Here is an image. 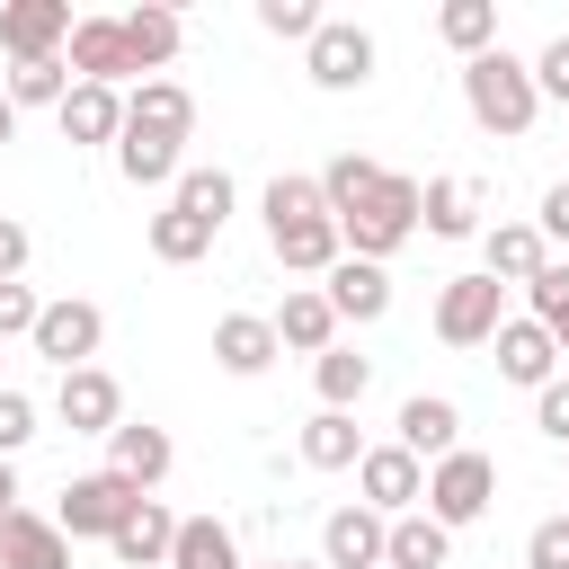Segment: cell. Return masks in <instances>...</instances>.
Returning <instances> with one entry per match:
<instances>
[{"label":"cell","instance_id":"6da1fadb","mask_svg":"<svg viewBox=\"0 0 569 569\" xmlns=\"http://www.w3.org/2000/svg\"><path fill=\"white\" fill-rule=\"evenodd\" d=\"M462 107H471V124H480V133H525L542 98H533V71H525L516 53H498V44H489V53H471V62H462Z\"/></svg>","mask_w":569,"mask_h":569},{"label":"cell","instance_id":"7a4b0ae2","mask_svg":"<svg viewBox=\"0 0 569 569\" xmlns=\"http://www.w3.org/2000/svg\"><path fill=\"white\" fill-rule=\"evenodd\" d=\"M409 231H418V178H400V169H382V178H373V196L338 213L347 258H373V267H382V258H391Z\"/></svg>","mask_w":569,"mask_h":569},{"label":"cell","instance_id":"3957f363","mask_svg":"<svg viewBox=\"0 0 569 569\" xmlns=\"http://www.w3.org/2000/svg\"><path fill=\"white\" fill-rule=\"evenodd\" d=\"M133 507H142L133 480H116V471H80V480H62L53 525H62V542H116V525H124Z\"/></svg>","mask_w":569,"mask_h":569},{"label":"cell","instance_id":"277c9868","mask_svg":"<svg viewBox=\"0 0 569 569\" xmlns=\"http://www.w3.org/2000/svg\"><path fill=\"white\" fill-rule=\"evenodd\" d=\"M489 498H498V462L489 453H471V445H453L436 471H427V516L453 533V525H480L489 516Z\"/></svg>","mask_w":569,"mask_h":569},{"label":"cell","instance_id":"5b68a950","mask_svg":"<svg viewBox=\"0 0 569 569\" xmlns=\"http://www.w3.org/2000/svg\"><path fill=\"white\" fill-rule=\"evenodd\" d=\"M498 320H507V284H498V276H453V284L436 293V338H445V347H489Z\"/></svg>","mask_w":569,"mask_h":569},{"label":"cell","instance_id":"8992f818","mask_svg":"<svg viewBox=\"0 0 569 569\" xmlns=\"http://www.w3.org/2000/svg\"><path fill=\"white\" fill-rule=\"evenodd\" d=\"M27 338H36V356H44V365L80 373V365L98 356V338H107V311H98V302H80V293H62V302H44V311H36V329H27Z\"/></svg>","mask_w":569,"mask_h":569},{"label":"cell","instance_id":"52a82bcc","mask_svg":"<svg viewBox=\"0 0 569 569\" xmlns=\"http://www.w3.org/2000/svg\"><path fill=\"white\" fill-rule=\"evenodd\" d=\"M302 71H311L320 89H365V80H373V36H365L356 18H320V36L302 44Z\"/></svg>","mask_w":569,"mask_h":569},{"label":"cell","instance_id":"ba28073f","mask_svg":"<svg viewBox=\"0 0 569 569\" xmlns=\"http://www.w3.org/2000/svg\"><path fill=\"white\" fill-rule=\"evenodd\" d=\"M0 44L9 62H53L71 44V0H0Z\"/></svg>","mask_w":569,"mask_h":569},{"label":"cell","instance_id":"9c48e42d","mask_svg":"<svg viewBox=\"0 0 569 569\" xmlns=\"http://www.w3.org/2000/svg\"><path fill=\"white\" fill-rule=\"evenodd\" d=\"M53 409H62L71 436H116V427H124V391H116V373H98V365L62 373V382H53Z\"/></svg>","mask_w":569,"mask_h":569},{"label":"cell","instance_id":"30bf717a","mask_svg":"<svg viewBox=\"0 0 569 569\" xmlns=\"http://www.w3.org/2000/svg\"><path fill=\"white\" fill-rule=\"evenodd\" d=\"M356 489H365V507H373V516H409V507L427 498V462H409L400 445H365Z\"/></svg>","mask_w":569,"mask_h":569},{"label":"cell","instance_id":"8fae6325","mask_svg":"<svg viewBox=\"0 0 569 569\" xmlns=\"http://www.w3.org/2000/svg\"><path fill=\"white\" fill-rule=\"evenodd\" d=\"M169 462H178V445H169V427H151V418H124V427L107 436V471H116V480H133L142 498L169 480Z\"/></svg>","mask_w":569,"mask_h":569},{"label":"cell","instance_id":"7c38bea8","mask_svg":"<svg viewBox=\"0 0 569 569\" xmlns=\"http://www.w3.org/2000/svg\"><path fill=\"white\" fill-rule=\"evenodd\" d=\"M382 533H391V516H373L365 498L338 507L320 525V569H382Z\"/></svg>","mask_w":569,"mask_h":569},{"label":"cell","instance_id":"4fadbf2b","mask_svg":"<svg viewBox=\"0 0 569 569\" xmlns=\"http://www.w3.org/2000/svg\"><path fill=\"white\" fill-rule=\"evenodd\" d=\"M71 80H98V89L133 80V53H124L116 18H71Z\"/></svg>","mask_w":569,"mask_h":569},{"label":"cell","instance_id":"5bb4252c","mask_svg":"<svg viewBox=\"0 0 569 569\" xmlns=\"http://www.w3.org/2000/svg\"><path fill=\"white\" fill-rule=\"evenodd\" d=\"M276 356H284V347H276L267 311H222V320H213V365H222V373L249 382V373H267Z\"/></svg>","mask_w":569,"mask_h":569},{"label":"cell","instance_id":"9a60e30c","mask_svg":"<svg viewBox=\"0 0 569 569\" xmlns=\"http://www.w3.org/2000/svg\"><path fill=\"white\" fill-rule=\"evenodd\" d=\"M453 445H462V409H453V400H436V391L400 400V453H409V462H445Z\"/></svg>","mask_w":569,"mask_h":569},{"label":"cell","instance_id":"2e32d148","mask_svg":"<svg viewBox=\"0 0 569 569\" xmlns=\"http://www.w3.org/2000/svg\"><path fill=\"white\" fill-rule=\"evenodd\" d=\"M320 293H329V311H338V320H356V329H365V320H382V311H391V276H382V267H373V258H338V267H329V284H320Z\"/></svg>","mask_w":569,"mask_h":569},{"label":"cell","instance_id":"e0dca14e","mask_svg":"<svg viewBox=\"0 0 569 569\" xmlns=\"http://www.w3.org/2000/svg\"><path fill=\"white\" fill-rule=\"evenodd\" d=\"M0 569H71V542L53 516H0Z\"/></svg>","mask_w":569,"mask_h":569},{"label":"cell","instance_id":"ac0fdd59","mask_svg":"<svg viewBox=\"0 0 569 569\" xmlns=\"http://www.w3.org/2000/svg\"><path fill=\"white\" fill-rule=\"evenodd\" d=\"M418 222L436 240H471L480 231V178H427L418 187Z\"/></svg>","mask_w":569,"mask_h":569},{"label":"cell","instance_id":"d6986e66","mask_svg":"<svg viewBox=\"0 0 569 569\" xmlns=\"http://www.w3.org/2000/svg\"><path fill=\"white\" fill-rule=\"evenodd\" d=\"M267 249H276L293 276H329V267L347 258V240H338V222H329V213H311V222H276V231H267Z\"/></svg>","mask_w":569,"mask_h":569},{"label":"cell","instance_id":"ffe728a7","mask_svg":"<svg viewBox=\"0 0 569 569\" xmlns=\"http://www.w3.org/2000/svg\"><path fill=\"white\" fill-rule=\"evenodd\" d=\"M489 347H498V373H507V382H525V391H542V382L560 373V347H551L533 320H498V338H489Z\"/></svg>","mask_w":569,"mask_h":569},{"label":"cell","instance_id":"44dd1931","mask_svg":"<svg viewBox=\"0 0 569 569\" xmlns=\"http://www.w3.org/2000/svg\"><path fill=\"white\" fill-rule=\"evenodd\" d=\"M169 542H178V516H169L160 498H142V507L116 525V542H107V551H116L124 569H169Z\"/></svg>","mask_w":569,"mask_h":569},{"label":"cell","instance_id":"7402d4cb","mask_svg":"<svg viewBox=\"0 0 569 569\" xmlns=\"http://www.w3.org/2000/svg\"><path fill=\"white\" fill-rule=\"evenodd\" d=\"M445 560H453V533H445L427 507L391 516V533H382V569H445Z\"/></svg>","mask_w":569,"mask_h":569},{"label":"cell","instance_id":"603a6c76","mask_svg":"<svg viewBox=\"0 0 569 569\" xmlns=\"http://www.w3.org/2000/svg\"><path fill=\"white\" fill-rule=\"evenodd\" d=\"M53 116H62V142H116L124 133V98L98 89V80H71V98Z\"/></svg>","mask_w":569,"mask_h":569},{"label":"cell","instance_id":"cb8c5ba5","mask_svg":"<svg viewBox=\"0 0 569 569\" xmlns=\"http://www.w3.org/2000/svg\"><path fill=\"white\" fill-rule=\"evenodd\" d=\"M124 124H133V133H169V142H187V133H196V98H187L178 80H142V89L124 98Z\"/></svg>","mask_w":569,"mask_h":569},{"label":"cell","instance_id":"d4e9b609","mask_svg":"<svg viewBox=\"0 0 569 569\" xmlns=\"http://www.w3.org/2000/svg\"><path fill=\"white\" fill-rule=\"evenodd\" d=\"M267 329H276V347H302V356H329L338 347L329 293H284V311H267Z\"/></svg>","mask_w":569,"mask_h":569},{"label":"cell","instance_id":"484cf974","mask_svg":"<svg viewBox=\"0 0 569 569\" xmlns=\"http://www.w3.org/2000/svg\"><path fill=\"white\" fill-rule=\"evenodd\" d=\"M116 169H124V187H178V169H187V151L169 142V133H116Z\"/></svg>","mask_w":569,"mask_h":569},{"label":"cell","instance_id":"4316f807","mask_svg":"<svg viewBox=\"0 0 569 569\" xmlns=\"http://www.w3.org/2000/svg\"><path fill=\"white\" fill-rule=\"evenodd\" d=\"M480 249H489V267H480V276H498V284H533V276L551 267V249H542V231H533V222H498Z\"/></svg>","mask_w":569,"mask_h":569},{"label":"cell","instance_id":"83f0119b","mask_svg":"<svg viewBox=\"0 0 569 569\" xmlns=\"http://www.w3.org/2000/svg\"><path fill=\"white\" fill-rule=\"evenodd\" d=\"M169 569H240V542H231V525H222V516H178Z\"/></svg>","mask_w":569,"mask_h":569},{"label":"cell","instance_id":"f1b7e54d","mask_svg":"<svg viewBox=\"0 0 569 569\" xmlns=\"http://www.w3.org/2000/svg\"><path fill=\"white\" fill-rule=\"evenodd\" d=\"M302 462H311V471H347V462H365L356 409H320V418L302 427Z\"/></svg>","mask_w":569,"mask_h":569},{"label":"cell","instance_id":"f546056e","mask_svg":"<svg viewBox=\"0 0 569 569\" xmlns=\"http://www.w3.org/2000/svg\"><path fill=\"white\" fill-rule=\"evenodd\" d=\"M436 36H445L462 62L489 53V44H498V0H445V9H436Z\"/></svg>","mask_w":569,"mask_h":569},{"label":"cell","instance_id":"4dcf8cb0","mask_svg":"<svg viewBox=\"0 0 569 569\" xmlns=\"http://www.w3.org/2000/svg\"><path fill=\"white\" fill-rule=\"evenodd\" d=\"M116 27H124V53H133V71H160V62L178 53V9H124Z\"/></svg>","mask_w":569,"mask_h":569},{"label":"cell","instance_id":"1f68e13d","mask_svg":"<svg viewBox=\"0 0 569 569\" xmlns=\"http://www.w3.org/2000/svg\"><path fill=\"white\" fill-rule=\"evenodd\" d=\"M204 249H213V222H196V213H178V204L151 213V258H160V267H196Z\"/></svg>","mask_w":569,"mask_h":569},{"label":"cell","instance_id":"d6a6232c","mask_svg":"<svg viewBox=\"0 0 569 569\" xmlns=\"http://www.w3.org/2000/svg\"><path fill=\"white\" fill-rule=\"evenodd\" d=\"M373 178H382V160H365V151H338V160L320 169V204H329V222H338L347 204H365V196H373Z\"/></svg>","mask_w":569,"mask_h":569},{"label":"cell","instance_id":"836d02e7","mask_svg":"<svg viewBox=\"0 0 569 569\" xmlns=\"http://www.w3.org/2000/svg\"><path fill=\"white\" fill-rule=\"evenodd\" d=\"M169 204L222 231V222H231V178H222V169H178V187H169Z\"/></svg>","mask_w":569,"mask_h":569},{"label":"cell","instance_id":"e575fe53","mask_svg":"<svg viewBox=\"0 0 569 569\" xmlns=\"http://www.w3.org/2000/svg\"><path fill=\"white\" fill-rule=\"evenodd\" d=\"M311 373H320V409H356V400H365V382H373V365H365L356 347H329Z\"/></svg>","mask_w":569,"mask_h":569},{"label":"cell","instance_id":"d590c367","mask_svg":"<svg viewBox=\"0 0 569 569\" xmlns=\"http://www.w3.org/2000/svg\"><path fill=\"white\" fill-rule=\"evenodd\" d=\"M62 98H71V62H62V53L9 71V107H62Z\"/></svg>","mask_w":569,"mask_h":569},{"label":"cell","instance_id":"8d00e7d4","mask_svg":"<svg viewBox=\"0 0 569 569\" xmlns=\"http://www.w3.org/2000/svg\"><path fill=\"white\" fill-rule=\"evenodd\" d=\"M311 213H329V204H320V178L276 169V178H267V231H276V222H311Z\"/></svg>","mask_w":569,"mask_h":569},{"label":"cell","instance_id":"74e56055","mask_svg":"<svg viewBox=\"0 0 569 569\" xmlns=\"http://www.w3.org/2000/svg\"><path fill=\"white\" fill-rule=\"evenodd\" d=\"M525 293H533V329H542V338L569 356V267H542Z\"/></svg>","mask_w":569,"mask_h":569},{"label":"cell","instance_id":"f35d334b","mask_svg":"<svg viewBox=\"0 0 569 569\" xmlns=\"http://www.w3.org/2000/svg\"><path fill=\"white\" fill-rule=\"evenodd\" d=\"M258 27H267V36H293V44H311V36H320V9H311V0H258Z\"/></svg>","mask_w":569,"mask_h":569},{"label":"cell","instance_id":"ab89813d","mask_svg":"<svg viewBox=\"0 0 569 569\" xmlns=\"http://www.w3.org/2000/svg\"><path fill=\"white\" fill-rule=\"evenodd\" d=\"M525 569H569V516H542L525 533Z\"/></svg>","mask_w":569,"mask_h":569},{"label":"cell","instance_id":"60d3db41","mask_svg":"<svg viewBox=\"0 0 569 569\" xmlns=\"http://www.w3.org/2000/svg\"><path fill=\"white\" fill-rule=\"evenodd\" d=\"M525 71H533V98H560V107H569V36H551Z\"/></svg>","mask_w":569,"mask_h":569},{"label":"cell","instance_id":"b9f144b4","mask_svg":"<svg viewBox=\"0 0 569 569\" xmlns=\"http://www.w3.org/2000/svg\"><path fill=\"white\" fill-rule=\"evenodd\" d=\"M533 427H542L551 445H569V373H551V382L533 391Z\"/></svg>","mask_w":569,"mask_h":569},{"label":"cell","instance_id":"7bdbcfd3","mask_svg":"<svg viewBox=\"0 0 569 569\" xmlns=\"http://www.w3.org/2000/svg\"><path fill=\"white\" fill-rule=\"evenodd\" d=\"M27 436H36V400H27V391H9V382H0V462H9V453H18V445H27Z\"/></svg>","mask_w":569,"mask_h":569},{"label":"cell","instance_id":"ee69618b","mask_svg":"<svg viewBox=\"0 0 569 569\" xmlns=\"http://www.w3.org/2000/svg\"><path fill=\"white\" fill-rule=\"evenodd\" d=\"M36 311H44V302H36L27 284H0V338H27V329H36Z\"/></svg>","mask_w":569,"mask_h":569},{"label":"cell","instance_id":"f6af8a7d","mask_svg":"<svg viewBox=\"0 0 569 569\" xmlns=\"http://www.w3.org/2000/svg\"><path fill=\"white\" fill-rule=\"evenodd\" d=\"M36 258V240H27V222H9L0 213V284H18V267Z\"/></svg>","mask_w":569,"mask_h":569},{"label":"cell","instance_id":"bcb514c9","mask_svg":"<svg viewBox=\"0 0 569 569\" xmlns=\"http://www.w3.org/2000/svg\"><path fill=\"white\" fill-rule=\"evenodd\" d=\"M533 231H542V249H551V240H569V178H560V187H542V222H533Z\"/></svg>","mask_w":569,"mask_h":569},{"label":"cell","instance_id":"7dc6e473","mask_svg":"<svg viewBox=\"0 0 569 569\" xmlns=\"http://www.w3.org/2000/svg\"><path fill=\"white\" fill-rule=\"evenodd\" d=\"M0 516H18V471L0 462Z\"/></svg>","mask_w":569,"mask_h":569},{"label":"cell","instance_id":"c3c4849f","mask_svg":"<svg viewBox=\"0 0 569 569\" xmlns=\"http://www.w3.org/2000/svg\"><path fill=\"white\" fill-rule=\"evenodd\" d=\"M0 142H18V107H9V89H0Z\"/></svg>","mask_w":569,"mask_h":569},{"label":"cell","instance_id":"681fc988","mask_svg":"<svg viewBox=\"0 0 569 569\" xmlns=\"http://www.w3.org/2000/svg\"><path fill=\"white\" fill-rule=\"evenodd\" d=\"M284 569H320V560H284Z\"/></svg>","mask_w":569,"mask_h":569},{"label":"cell","instance_id":"f907efd6","mask_svg":"<svg viewBox=\"0 0 569 569\" xmlns=\"http://www.w3.org/2000/svg\"><path fill=\"white\" fill-rule=\"evenodd\" d=\"M276 569H284V560H276Z\"/></svg>","mask_w":569,"mask_h":569}]
</instances>
